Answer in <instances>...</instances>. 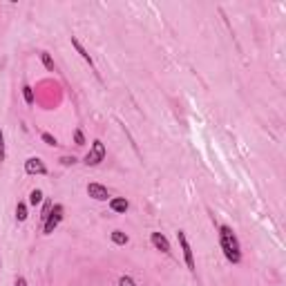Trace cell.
I'll return each instance as SVG.
<instances>
[{"label": "cell", "instance_id": "1", "mask_svg": "<svg viewBox=\"0 0 286 286\" xmlns=\"http://www.w3.org/2000/svg\"><path fill=\"white\" fill-rule=\"evenodd\" d=\"M219 242H222V250H224V255H226V260L237 264V262L242 260V250H239L237 237H235L233 230H230L228 226L219 228Z\"/></svg>", "mask_w": 286, "mask_h": 286}, {"label": "cell", "instance_id": "2", "mask_svg": "<svg viewBox=\"0 0 286 286\" xmlns=\"http://www.w3.org/2000/svg\"><path fill=\"white\" fill-rule=\"evenodd\" d=\"M103 159H105V145H103V141L96 139V141L92 143V150L87 152V157H85V163L87 165H99Z\"/></svg>", "mask_w": 286, "mask_h": 286}, {"label": "cell", "instance_id": "3", "mask_svg": "<svg viewBox=\"0 0 286 286\" xmlns=\"http://www.w3.org/2000/svg\"><path fill=\"white\" fill-rule=\"evenodd\" d=\"M61 219H63V206H52V212H49L47 222L42 224V230H45V235H52L54 230H56V226L61 224Z\"/></svg>", "mask_w": 286, "mask_h": 286}, {"label": "cell", "instance_id": "4", "mask_svg": "<svg viewBox=\"0 0 286 286\" xmlns=\"http://www.w3.org/2000/svg\"><path fill=\"white\" fill-rule=\"evenodd\" d=\"M177 237H179L181 250H184L185 264H188V268H190V270H195V257H192V248H190V244H188V239H185V233H184V230H179V233H177Z\"/></svg>", "mask_w": 286, "mask_h": 286}, {"label": "cell", "instance_id": "5", "mask_svg": "<svg viewBox=\"0 0 286 286\" xmlns=\"http://www.w3.org/2000/svg\"><path fill=\"white\" fill-rule=\"evenodd\" d=\"M25 172H27V175H45V172H47V168H45V163H42L41 159L32 157V159L25 161Z\"/></svg>", "mask_w": 286, "mask_h": 286}, {"label": "cell", "instance_id": "6", "mask_svg": "<svg viewBox=\"0 0 286 286\" xmlns=\"http://www.w3.org/2000/svg\"><path fill=\"white\" fill-rule=\"evenodd\" d=\"M87 195H90L92 199H96V202H107L110 192H107V188H103L101 184H90L87 185Z\"/></svg>", "mask_w": 286, "mask_h": 286}, {"label": "cell", "instance_id": "7", "mask_svg": "<svg viewBox=\"0 0 286 286\" xmlns=\"http://www.w3.org/2000/svg\"><path fill=\"white\" fill-rule=\"evenodd\" d=\"M150 239H152V246H154L157 250H161V253H170L168 239H165L161 233H152V237H150Z\"/></svg>", "mask_w": 286, "mask_h": 286}, {"label": "cell", "instance_id": "8", "mask_svg": "<svg viewBox=\"0 0 286 286\" xmlns=\"http://www.w3.org/2000/svg\"><path fill=\"white\" fill-rule=\"evenodd\" d=\"M72 45H74V47H76V52H79L81 56H83V61H85V63H90V67H94V61H92V56H90L87 52H85V47L81 45V41H79L76 36H72Z\"/></svg>", "mask_w": 286, "mask_h": 286}, {"label": "cell", "instance_id": "9", "mask_svg": "<svg viewBox=\"0 0 286 286\" xmlns=\"http://www.w3.org/2000/svg\"><path fill=\"white\" fill-rule=\"evenodd\" d=\"M110 208H112L114 212H125L127 208H130V204H127L125 199H112V202H110Z\"/></svg>", "mask_w": 286, "mask_h": 286}, {"label": "cell", "instance_id": "10", "mask_svg": "<svg viewBox=\"0 0 286 286\" xmlns=\"http://www.w3.org/2000/svg\"><path fill=\"white\" fill-rule=\"evenodd\" d=\"M112 242L119 244V246H123V244H127V235L121 233V230H114V233H112Z\"/></svg>", "mask_w": 286, "mask_h": 286}, {"label": "cell", "instance_id": "11", "mask_svg": "<svg viewBox=\"0 0 286 286\" xmlns=\"http://www.w3.org/2000/svg\"><path fill=\"white\" fill-rule=\"evenodd\" d=\"M41 61H42V65L49 69V72H54L56 69V65H54V61H52V56H49L47 52H41Z\"/></svg>", "mask_w": 286, "mask_h": 286}, {"label": "cell", "instance_id": "12", "mask_svg": "<svg viewBox=\"0 0 286 286\" xmlns=\"http://www.w3.org/2000/svg\"><path fill=\"white\" fill-rule=\"evenodd\" d=\"M16 219H18V222H25V219H27V206H25V204H18V206H16Z\"/></svg>", "mask_w": 286, "mask_h": 286}, {"label": "cell", "instance_id": "13", "mask_svg": "<svg viewBox=\"0 0 286 286\" xmlns=\"http://www.w3.org/2000/svg\"><path fill=\"white\" fill-rule=\"evenodd\" d=\"M22 96H25L27 105H32V103H34V92H32V87H29V85H25V87H22Z\"/></svg>", "mask_w": 286, "mask_h": 286}, {"label": "cell", "instance_id": "14", "mask_svg": "<svg viewBox=\"0 0 286 286\" xmlns=\"http://www.w3.org/2000/svg\"><path fill=\"white\" fill-rule=\"evenodd\" d=\"M42 202V192L41 190H32V195H29V204L32 206H36V204Z\"/></svg>", "mask_w": 286, "mask_h": 286}, {"label": "cell", "instance_id": "15", "mask_svg": "<svg viewBox=\"0 0 286 286\" xmlns=\"http://www.w3.org/2000/svg\"><path fill=\"white\" fill-rule=\"evenodd\" d=\"M42 141L47 143V145H59V141H56V139H54L49 132H42Z\"/></svg>", "mask_w": 286, "mask_h": 286}, {"label": "cell", "instance_id": "16", "mask_svg": "<svg viewBox=\"0 0 286 286\" xmlns=\"http://www.w3.org/2000/svg\"><path fill=\"white\" fill-rule=\"evenodd\" d=\"M7 152H5V137H2V130H0V161H5Z\"/></svg>", "mask_w": 286, "mask_h": 286}, {"label": "cell", "instance_id": "17", "mask_svg": "<svg viewBox=\"0 0 286 286\" xmlns=\"http://www.w3.org/2000/svg\"><path fill=\"white\" fill-rule=\"evenodd\" d=\"M119 286H137V284H134L132 277H121V280H119Z\"/></svg>", "mask_w": 286, "mask_h": 286}, {"label": "cell", "instance_id": "18", "mask_svg": "<svg viewBox=\"0 0 286 286\" xmlns=\"http://www.w3.org/2000/svg\"><path fill=\"white\" fill-rule=\"evenodd\" d=\"M74 141H76V145H83V143H85V137H83V132H81V130H76V132H74Z\"/></svg>", "mask_w": 286, "mask_h": 286}, {"label": "cell", "instance_id": "19", "mask_svg": "<svg viewBox=\"0 0 286 286\" xmlns=\"http://www.w3.org/2000/svg\"><path fill=\"white\" fill-rule=\"evenodd\" d=\"M74 157H63V159H61V163H63V165H72V163H74Z\"/></svg>", "mask_w": 286, "mask_h": 286}, {"label": "cell", "instance_id": "20", "mask_svg": "<svg viewBox=\"0 0 286 286\" xmlns=\"http://www.w3.org/2000/svg\"><path fill=\"white\" fill-rule=\"evenodd\" d=\"M16 286H27L25 277H16Z\"/></svg>", "mask_w": 286, "mask_h": 286}]
</instances>
